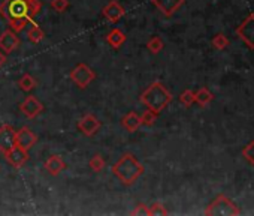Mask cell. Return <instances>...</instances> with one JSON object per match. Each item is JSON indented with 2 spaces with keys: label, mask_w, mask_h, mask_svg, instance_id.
<instances>
[{
  "label": "cell",
  "mask_w": 254,
  "mask_h": 216,
  "mask_svg": "<svg viewBox=\"0 0 254 216\" xmlns=\"http://www.w3.org/2000/svg\"><path fill=\"white\" fill-rule=\"evenodd\" d=\"M145 168L132 153H123L121 158L112 165V174L124 186H132L142 174Z\"/></svg>",
  "instance_id": "6da1fadb"
},
{
  "label": "cell",
  "mask_w": 254,
  "mask_h": 216,
  "mask_svg": "<svg viewBox=\"0 0 254 216\" xmlns=\"http://www.w3.org/2000/svg\"><path fill=\"white\" fill-rule=\"evenodd\" d=\"M139 99L148 108V110L160 113L172 102V93L165 87L163 83L154 81L141 93Z\"/></svg>",
  "instance_id": "7a4b0ae2"
},
{
  "label": "cell",
  "mask_w": 254,
  "mask_h": 216,
  "mask_svg": "<svg viewBox=\"0 0 254 216\" xmlns=\"http://www.w3.org/2000/svg\"><path fill=\"white\" fill-rule=\"evenodd\" d=\"M205 215L206 216H238V215H241V210L232 200H229L226 195L220 194L206 207Z\"/></svg>",
  "instance_id": "3957f363"
},
{
  "label": "cell",
  "mask_w": 254,
  "mask_h": 216,
  "mask_svg": "<svg viewBox=\"0 0 254 216\" xmlns=\"http://www.w3.org/2000/svg\"><path fill=\"white\" fill-rule=\"evenodd\" d=\"M0 15L8 21H11L12 18L33 20L30 17L26 0H5V2L0 3Z\"/></svg>",
  "instance_id": "277c9868"
},
{
  "label": "cell",
  "mask_w": 254,
  "mask_h": 216,
  "mask_svg": "<svg viewBox=\"0 0 254 216\" xmlns=\"http://www.w3.org/2000/svg\"><path fill=\"white\" fill-rule=\"evenodd\" d=\"M70 80L78 89H87L94 80H96V72L85 63H78L72 71H70Z\"/></svg>",
  "instance_id": "5b68a950"
},
{
  "label": "cell",
  "mask_w": 254,
  "mask_h": 216,
  "mask_svg": "<svg viewBox=\"0 0 254 216\" xmlns=\"http://www.w3.org/2000/svg\"><path fill=\"white\" fill-rule=\"evenodd\" d=\"M238 36L241 38V41L250 48L254 50V14H250L238 27L236 30Z\"/></svg>",
  "instance_id": "8992f818"
},
{
  "label": "cell",
  "mask_w": 254,
  "mask_h": 216,
  "mask_svg": "<svg viewBox=\"0 0 254 216\" xmlns=\"http://www.w3.org/2000/svg\"><path fill=\"white\" fill-rule=\"evenodd\" d=\"M20 111L27 117V119H35L44 111V104L33 95L27 96L21 104H20Z\"/></svg>",
  "instance_id": "52a82bcc"
},
{
  "label": "cell",
  "mask_w": 254,
  "mask_h": 216,
  "mask_svg": "<svg viewBox=\"0 0 254 216\" xmlns=\"http://www.w3.org/2000/svg\"><path fill=\"white\" fill-rule=\"evenodd\" d=\"M3 156H5V159L8 161V164L12 165L14 168H21V167H24V165L29 162V159H30L29 152H27V150H23V149L18 147V146H14V147H11L9 150H6V152L3 153Z\"/></svg>",
  "instance_id": "ba28073f"
},
{
  "label": "cell",
  "mask_w": 254,
  "mask_h": 216,
  "mask_svg": "<svg viewBox=\"0 0 254 216\" xmlns=\"http://www.w3.org/2000/svg\"><path fill=\"white\" fill-rule=\"evenodd\" d=\"M100 120L94 116V114H85L84 117H81L76 123L78 131L85 135V137H93L99 129H100Z\"/></svg>",
  "instance_id": "9c48e42d"
},
{
  "label": "cell",
  "mask_w": 254,
  "mask_h": 216,
  "mask_svg": "<svg viewBox=\"0 0 254 216\" xmlns=\"http://www.w3.org/2000/svg\"><path fill=\"white\" fill-rule=\"evenodd\" d=\"M38 143V135L27 126H23L15 132V146L21 147L23 150H30Z\"/></svg>",
  "instance_id": "30bf717a"
},
{
  "label": "cell",
  "mask_w": 254,
  "mask_h": 216,
  "mask_svg": "<svg viewBox=\"0 0 254 216\" xmlns=\"http://www.w3.org/2000/svg\"><path fill=\"white\" fill-rule=\"evenodd\" d=\"M18 47H20V38L14 30L8 29L0 35V50L5 54L14 53Z\"/></svg>",
  "instance_id": "8fae6325"
},
{
  "label": "cell",
  "mask_w": 254,
  "mask_h": 216,
  "mask_svg": "<svg viewBox=\"0 0 254 216\" xmlns=\"http://www.w3.org/2000/svg\"><path fill=\"white\" fill-rule=\"evenodd\" d=\"M124 14H126V9L117 2V0H111V2L108 5H105L102 9V15L109 23H117L118 20H121L124 17Z\"/></svg>",
  "instance_id": "7c38bea8"
},
{
  "label": "cell",
  "mask_w": 254,
  "mask_h": 216,
  "mask_svg": "<svg viewBox=\"0 0 254 216\" xmlns=\"http://www.w3.org/2000/svg\"><path fill=\"white\" fill-rule=\"evenodd\" d=\"M15 132L17 131L11 125L0 126V152L2 153L15 146Z\"/></svg>",
  "instance_id": "4fadbf2b"
},
{
  "label": "cell",
  "mask_w": 254,
  "mask_h": 216,
  "mask_svg": "<svg viewBox=\"0 0 254 216\" xmlns=\"http://www.w3.org/2000/svg\"><path fill=\"white\" fill-rule=\"evenodd\" d=\"M151 2L165 17H172L184 5V0H151Z\"/></svg>",
  "instance_id": "5bb4252c"
},
{
  "label": "cell",
  "mask_w": 254,
  "mask_h": 216,
  "mask_svg": "<svg viewBox=\"0 0 254 216\" xmlns=\"http://www.w3.org/2000/svg\"><path fill=\"white\" fill-rule=\"evenodd\" d=\"M44 168H45V171L50 174V176H59L62 171H64L66 170V162L63 161V158L60 156V155H51L47 161H45V164H44Z\"/></svg>",
  "instance_id": "9a60e30c"
},
{
  "label": "cell",
  "mask_w": 254,
  "mask_h": 216,
  "mask_svg": "<svg viewBox=\"0 0 254 216\" xmlns=\"http://www.w3.org/2000/svg\"><path fill=\"white\" fill-rule=\"evenodd\" d=\"M120 123L127 132H135L141 128V116L136 111H129L121 117Z\"/></svg>",
  "instance_id": "2e32d148"
},
{
  "label": "cell",
  "mask_w": 254,
  "mask_h": 216,
  "mask_svg": "<svg viewBox=\"0 0 254 216\" xmlns=\"http://www.w3.org/2000/svg\"><path fill=\"white\" fill-rule=\"evenodd\" d=\"M126 41H127L126 33H124L121 29H118V27H114V29L106 35V42H108L114 50H120V48L124 45Z\"/></svg>",
  "instance_id": "e0dca14e"
},
{
  "label": "cell",
  "mask_w": 254,
  "mask_h": 216,
  "mask_svg": "<svg viewBox=\"0 0 254 216\" xmlns=\"http://www.w3.org/2000/svg\"><path fill=\"white\" fill-rule=\"evenodd\" d=\"M29 26H30V29H29V32H27L29 41H30L32 44H39V42H42L44 38H45V33H44V30L39 27V24L35 21V18L29 21Z\"/></svg>",
  "instance_id": "ac0fdd59"
},
{
  "label": "cell",
  "mask_w": 254,
  "mask_h": 216,
  "mask_svg": "<svg viewBox=\"0 0 254 216\" xmlns=\"http://www.w3.org/2000/svg\"><path fill=\"white\" fill-rule=\"evenodd\" d=\"M17 86L20 87V90H23V92H26V93H30L32 90L36 89L38 81H36L30 74H24V75H21V77L18 78Z\"/></svg>",
  "instance_id": "d6986e66"
},
{
  "label": "cell",
  "mask_w": 254,
  "mask_h": 216,
  "mask_svg": "<svg viewBox=\"0 0 254 216\" xmlns=\"http://www.w3.org/2000/svg\"><path fill=\"white\" fill-rule=\"evenodd\" d=\"M212 99H214V95H212L206 87H200L197 92H194V101H196L200 107H206L208 104H211Z\"/></svg>",
  "instance_id": "ffe728a7"
},
{
  "label": "cell",
  "mask_w": 254,
  "mask_h": 216,
  "mask_svg": "<svg viewBox=\"0 0 254 216\" xmlns=\"http://www.w3.org/2000/svg\"><path fill=\"white\" fill-rule=\"evenodd\" d=\"M165 48V42L160 36H153L148 42H147V50L151 54H159L162 50Z\"/></svg>",
  "instance_id": "44dd1931"
},
{
  "label": "cell",
  "mask_w": 254,
  "mask_h": 216,
  "mask_svg": "<svg viewBox=\"0 0 254 216\" xmlns=\"http://www.w3.org/2000/svg\"><path fill=\"white\" fill-rule=\"evenodd\" d=\"M88 167H90V170H91V171H94V173H100V171L106 167V161L103 159V156H102V155H94V156H91V158H90V161H88Z\"/></svg>",
  "instance_id": "7402d4cb"
},
{
  "label": "cell",
  "mask_w": 254,
  "mask_h": 216,
  "mask_svg": "<svg viewBox=\"0 0 254 216\" xmlns=\"http://www.w3.org/2000/svg\"><path fill=\"white\" fill-rule=\"evenodd\" d=\"M229 45H230V41H229V38H227L226 35H223V33H217V35L212 38V47H214L215 50H218V51L226 50Z\"/></svg>",
  "instance_id": "603a6c76"
},
{
  "label": "cell",
  "mask_w": 254,
  "mask_h": 216,
  "mask_svg": "<svg viewBox=\"0 0 254 216\" xmlns=\"http://www.w3.org/2000/svg\"><path fill=\"white\" fill-rule=\"evenodd\" d=\"M157 117H159V113H156L153 110H147L141 116V126H153L156 123Z\"/></svg>",
  "instance_id": "cb8c5ba5"
},
{
  "label": "cell",
  "mask_w": 254,
  "mask_h": 216,
  "mask_svg": "<svg viewBox=\"0 0 254 216\" xmlns=\"http://www.w3.org/2000/svg\"><path fill=\"white\" fill-rule=\"evenodd\" d=\"M148 213H150V216H166V215H169V212L166 210V207L162 203H154V204L148 206Z\"/></svg>",
  "instance_id": "d4e9b609"
},
{
  "label": "cell",
  "mask_w": 254,
  "mask_h": 216,
  "mask_svg": "<svg viewBox=\"0 0 254 216\" xmlns=\"http://www.w3.org/2000/svg\"><path fill=\"white\" fill-rule=\"evenodd\" d=\"M242 158L251 165H254V141H250L242 147Z\"/></svg>",
  "instance_id": "484cf974"
},
{
  "label": "cell",
  "mask_w": 254,
  "mask_h": 216,
  "mask_svg": "<svg viewBox=\"0 0 254 216\" xmlns=\"http://www.w3.org/2000/svg\"><path fill=\"white\" fill-rule=\"evenodd\" d=\"M180 102H181L184 107H187V108L191 107V105L196 102V101H194V92H193V90H189V89L184 90V92L180 95Z\"/></svg>",
  "instance_id": "4316f807"
},
{
  "label": "cell",
  "mask_w": 254,
  "mask_h": 216,
  "mask_svg": "<svg viewBox=\"0 0 254 216\" xmlns=\"http://www.w3.org/2000/svg\"><path fill=\"white\" fill-rule=\"evenodd\" d=\"M26 2H27V6H29L30 17L35 18L42 11V2H41V0H26Z\"/></svg>",
  "instance_id": "83f0119b"
},
{
  "label": "cell",
  "mask_w": 254,
  "mask_h": 216,
  "mask_svg": "<svg viewBox=\"0 0 254 216\" xmlns=\"http://www.w3.org/2000/svg\"><path fill=\"white\" fill-rule=\"evenodd\" d=\"M69 0H51V8L59 14H63L69 8Z\"/></svg>",
  "instance_id": "f1b7e54d"
},
{
  "label": "cell",
  "mask_w": 254,
  "mask_h": 216,
  "mask_svg": "<svg viewBox=\"0 0 254 216\" xmlns=\"http://www.w3.org/2000/svg\"><path fill=\"white\" fill-rule=\"evenodd\" d=\"M130 215H136V216H150V213H148V206H145V204H138L132 212H130Z\"/></svg>",
  "instance_id": "f546056e"
},
{
  "label": "cell",
  "mask_w": 254,
  "mask_h": 216,
  "mask_svg": "<svg viewBox=\"0 0 254 216\" xmlns=\"http://www.w3.org/2000/svg\"><path fill=\"white\" fill-rule=\"evenodd\" d=\"M5 63H6V54L3 51H0V68H2Z\"/></svg>",
  "instance_id": "4dcf8cb0"
}]
</instances>
